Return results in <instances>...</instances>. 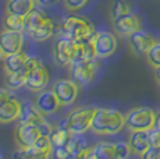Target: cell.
I'll return each mask as SVG.
<instances>
[{
    "label": "cell",
    "instance_id": "obj_1",
    "mask_svg": "<svg viewBox=\"0 0 160 159\" xmlns=\"http://www.w3.org/2000/svg\"><path fill=\"white\" fill-rule=\"evenodd\" d=\"M124 126H125V116L121 112L114 110V109L96 108L93 119H92L91 130L95 134L110 136V134L120 133Z\"/></svg>",
    "mask_w": 160,
    "mask_h": 159
},
{
    "label": "cell",
    "instance_id": "obj_2",
    "mask_svg": "<svg viewBox=\"0 0 160 159\" xmlns=\"http://www.w3.org/2000/svg\"><path fill=\"white\" fill-rule=\"evenodd\" d=\"M53 59L58 66H68L74 62L82 60L81 44L64 35L56 41L53 48Z\"/></svg>",
    "mask_w": 160,
    "mask_h": 159
},
{
    "label": "cell",
    "instance_id": "obj_3",
    "mask_svg": "<svg viewBox=\"0 0 160 159\" xmlns=\"http://www.w3.org/2000/svg\"><path fill=\"white\" fill-rule=\"evenodd\" d=\"M63 31H64V35L70 36V38H72L77 42L85 41L87 38H89L91 35H93L96 32L93 28V24L87 17L77 16V14L68 16L64 20Z\"/></svg>",
    "mask_w": 160,
    "mask_h": 159
},
{
    "label": "cell",
    "instance_id": "obj_4",
    "mask_svg": "<svg viewBox=\"0 0 160 159\" xmlns=\"http://www.w3.org/2000/svg\"><path fill=\"white\" fill-rule=\"evenodd\" d=\"M156 113L150 108L139 106L134 108L125 115V126L130 127V130H143L149 131L150 128L156 126Z\"/></svg>",
    "mask_w": 160,
    "mask_h": 159
},
{
    "label": "cell",
    "instance_id": "obj_5",
    "mask_svg": "<svg viewBox=\"0 0 160 159\" xmlns=\"http://www.w3.org/2000/svg\"><path fill=\"white\" fill-rule=\"evenodd\" d=\"M96 108L93 106H82L72 110L67 116V124L72 134H82L91 128L92 119H93Z\"/></svg>",
    "mask_w": 160,
    "mask_h": 159
},
{
    "label": "cell",
    "instance_id": "obj_6",
    "mask_svg": "<svg viewBox=\"0 0 160 159\" xmlns=\"http://www.w3.org/2000/svg\"><path fill=\"white\" fill-rule=\"evenodd\" d=\"M96 70V60H79L70 64V77L78 85H87L95 78Z\"/></svg>",
    "mask_w": 160,
    "mask_h": 159
},
{
    "label": "cell",
    "instance_id": "obj_7",
    "mask_svg": "<svg viewBox=\"0 0 160 159\" xmlns=\"http://www.w3.org/2000/svg\"><path fill=\"white\" fill-rule=\"evenodd\" d=\"M49 84V71L42 64L39 59H36V63L32 66V69L27 73L25 87L31 92H41Z\"/></svg>",
    "mask_w": 160,
    "mask_h": 159
},
{
    "label": "cell",
    "instance_id": "obj_8",
    "mask_svg": "<svg viewBox=\"0 0 160 159\" xmlns=\"http://www.w3.org/2000/svg\"><path fill=\"white\" fill-rule=\"evenodd\" d=\"M53 91L57 95L61 105H71L78 98L79 88L78 84L72 78H70V80H58V81H56L53 85Z\"/></svg>",
    "mask_w": 160,
    "mask_h": 159
},
{
    "label": "cell",
    "instance_id": "obj_9",
    "mask_svg": "<svg viewBox=\"0 0 160 159\" xmlns=\"http://www.w3.org/2000/svg\"><path fill=\"white\" fill-rule=\"evenodd\" d=\"M93 44H95V50H96V56L99 59H106V57L112 56L117 49L116 36L112 32L107 31L95 32Z\"/></svg>",
    "mask_w": 160,
    "mask_h": 159
},
{
    "label": "cell",
    "instance_id": "obj_10",
    "mask_svg": "<svg viewBox=\"0 0 160 159\" xmlns=\"http://www.w3.org/2000/svg\"><path fill=\"white\" fill-rule=\"evenodd\" d=\"M22 46H24L22 31H11V29L4 28L0 32V49H2L4 56L22 50Z\"/></svg>",
    "mask_w": 160,
    "mask_h": 159
},
{
    "label": "cell",
    "instance_id": "obj_11",
    "mask_svg": "<svg viewBox=\"0 0 160 159\" xmlns=\"http://www.w3.org/2000/svg\"><path fill=\"white\" fill-rule=\"evenodd\" d=\"M41 130L35 124H25L20 123V126L15 128V142L20 148H29L35 144L36 140L41 137Z\"/></svg>",
    "mask_w": 160,
    "mask_h": 159
},
{
    "label": "cell",
    "instance_id": "obj_12",
    "mask_svg": "<svg viewBox=\"0 0 160 159\" xmlns=\"http://www.w3.org/2000/svg\"><path fill=\"white\" fill-rule=\"evenodd\" d=\"M113 27L114 31L121 36H130L138 29H141L139 18L135 14H125V16L113 18Z\"/></svg>",
    "mask_w": 160,
    "mask_h": 159
},
{
    "label": "cell",
    "instance_id": "obj_13",
    "mask_svg": "<svg viewBox=\"0 0 160 159\" xmlns=\"http://www.w3.org/2000/svg\"><path fill=\"white\" fill-rule=\"evenodd\" d=\"M18 120H20V123L39 126L45 120V115L38 108L36 102L33 103L31 100H24V102H21V112H20Z\"/></svg>",
    "mask_w": 160,
    "mask_h": 159
},
{
    "label": "cell",
    "instance_id": "obj_14",
    "mask_svg": "<svg viewBox=\"0 0 160 159\" xmlns=\"http://www.w3.org/2000/svg\"><path fill=\"white\" fill-rule=\"evenodd\" d=\"M36 105H38V108L41 109L42 112H43L45 116L48 115H54L58 108L61 106L60 100H58L57 95L54 94V91H41V92L38 94V96H36Z\"/></svg>",
    "mask_w": 160,
    "mask_h": 159
},
{
    "label": "cell",
    "instance_id": "obj_15",
    "mask_svg": "<svg viewBox=\"0 0 160 159\" xmlns=\"http://www.w3.org/2000/svg\"><path fill=\"white\" fill-rule=\"evenodd\" d=\"M130 42L132 49L138 54H146L150 50V48L156 44V39L148 32L142 31V29H138L137 32L130 35Z\"/></svg>",
    "mask_w": 160,
    "mask_h": 159
},
{
    "label": "cell",
    "instance_id": "obj_16",
    "mask_svg": "<svg viewBox=\"0 0 160 159\" xmlns=\"http://www.w3.org/2000/svg\"><path fill=\"white\" fill-rule=\"evenodd\" d=\"M85 158H98V159H116V142L100 141L95 145L89 146Z\"/></svg>",
    "mask_w": 160,
    "mask_h": 159
},
{
    "label": "cell",
    "instance_id": "obj_17",
    "mask_svg": "<svg viewBox=\"0 0 160 159\" xmlns=\"http://www.w3.org/2000/svg\"><path fill=\"white\" fill-rule=\"evenodd\" d=\"M130 146L131 151L138 156H142L143 154L150 148V141H149V133L143 130H134L130 136Z\"/></svg>",
    "mask_w": 160,
    "mask_h": 159
},
{
    "label": "cell",
    "instance_id": "obj_18",
    "mask_svg": "<svg viewBox=\"0 0 160 159\" xmlns=\"http://www.w3.org/2000/svg\"><path fill=\"white\" fill-rule=\"evenodd\" d=\"M49 20H50V18H49V16L42 8L35 7L28 16L25 17V28L24 29H25V32L31 36L33 32L38 31L39 28H42Z\"/></svg>",
    "mask_w": 160,
    "mask_h": 159
},
{
    "label": "cell",
    "instance_id": "obj_19",
    "mask_svg": "<svg viewBox=\"0 0 160 159\" xmlns=\"http://www.w3.org/2000/svg\"><path fill=\"white\" fill-rule=\"evenodd\" d=\"M21 102L15 98H8L4 103L0 105V123H11L20 117Z\"/></svg>",
    "mask_w": 160,
    "mask_h": 159
},
{
    "label": "cell",
    "instance_id": "obj_20",
    "mask_svg": "<svg viewBox=\"0 0 160 159\" xmlns=\"http://www.w3.org/2000/svg\"><path fill=\"white\" fill-rule=\"evenodd\" d=\"M35 4L36 0H7L6 10H7V13L27 17L35 8Z\"/></svg>",
    "mask_w": 160,
    "mask_h": 159
},
{
    "label": "cell",
    "instance_id": "obj_21",
    "mask_svg": "<svg viewBox=\"0 0 160 159\" xmlns=\"http://www.w3.org/2000/svg\"><path fill=\"white\" fill-rule=\"evenodd\" d=\"M3 59H4V67L7 71H18V70L24 69V66L29 60V56L25 52L20 50L15 53L6 54Z\"/></svg>",
    "mask_w": 160,
    "mask_h": 159
},
{
    "label": "cell",
    "instance_id": "obj_22",
    "mask_svg": "<svg viewBox=\"0 0 160 159\" xmlns=\"http://www.w3.org/2000/svg\"><path fill=\"white\" fill-rule=\"evenodd\" d=\"M49 138H50V142H52V146H53V148L67 146L72 138V133L70 131V128L57 126L52 130L50 134H49Z\"/></svg>",
    "mask_w": 160,
    "mask_h": 159
},
{
    "label": "cell",
    "instance_id": "obj_23",
    "mask_svg": "<svg viewBox=\"0 0 160 159\" xmlns=\"http://www.w3.org/2000/svg\"><path fill=\"white\" fill-rule=\"evenodd\" d=\"M3 25H4L6 29H11V31H24V28H25V17L13 13H7L4 20H3Z\"/></svg>",
    "mask_w": 160,
    "mask_h": 159
},
{
    "label": "cell",
    "instance_id": "obj_24",
    "mask_svg": "<svg viewBox=\"0 0 160 159\" xmlns=\"http://www.w3.org/2000/svg\"><path fill=\"white\" fill-rule=\"evenodd\" d=\"M112 17L117 18V17H121L125 16V14H130L131 13V6L128 4L127 0H113V4H112Z\"/></svg>",
    "mask_w": 160,
    "mask_h": 159
},
{
    "label": "cell",
    "instance_id": "obj_25",
    "mask_svg": "<svg viewBox=\"0 0 160 159\" xmlns=\"http://www.w3.org/2000/svg\"><path fill=\"white\" fill-rule=\"evenodd\" d=\"M146 57H148V62L152 64L153 67H160V42H156L150 50L146 53Z\"/></svg>",
    "mask_w": 160,
    "mask_h": 159
},
{
    "label": "cell",
    "instance_id": "obj_26",
    "mask_svg": "<svg viewBox=\"0 0 160 159\" xmlns=\"http://www.w3.org/2000/svg\"><path fill=\"white\" fill-rule=\"evenodd\" d=\"M131 146L130 142H124V141H118L116 142V159H122L130 156L131 154Z\"/></svg>",
    "mask_w": 160,
    "mask_h": 159
},
{
    "label": "cell",
    "instance_id": "obj_27",
    "mask_svg": "<svg viewBox=\"0 0 160 159\" xmlns=\"http://www.w3.org/2000/svg\"><path fill=\"white\" fill-rule=\"evenodd\" d=\"M149 141L150 146H155V148H160V128L159 127H153L149 131Z\"/></svg>",
    "mask_w": 160,
    "mask_h": 159
},
{
    "label": "cell",
    "instance_id": "obj_28",
    "mask_svg": "<svg viewBox=\"0 0 160 159\" xmlns=\"http://www.w3.org/2000/svg\"><path fill=\"white\" fill-rule=\"evenodd\" d=\"M88 3V0H64V4L68 10L71 11H77L79 8H82L85 4Z\"/></svg>",
    "mask_w": 160,
    "mask_h": 159
},
{
    "label": "cell",
    "instance_id": "obj_29",
    "mask_svg": "<svg viewBox=\"0 0 160 159\" xmlns=\"http://www.w3.org/2000/svg\"><path fill=\"white\" fill-rule=\"evenodd\" d=\"M53 155L57 159H70V158H71V152H70L68 145H67V146H58V148H53Z\"/></svg>",
    "mask_w": 160,
    "mask_h": 159
},
{
    "label": "cell",
    "instance_id": "obj_30",
    "mask_svg": "<svg viewBox=\"0 0 160 159\" xmlns=\"http://www.w3.org/2000/svg\"><path fill=\"white\" fill-rule=\"evenodd\" d=\"M142 158H145V159H160V148L150 146L145 154L142 155Z\"/></svg>",
    "mask_w": 160,
    "mask_h": 159
},
{
    "label": "cell",
    "instance_id": "obj_31",
    "mask_svg": "<svg viewBox=\"0 0 160 159\" xmlns=\"http://www.w3.org/2000/svg\"><path fill=\"white\" fill-rule=\"evenodd\" d=\"M39 130H41V134L42 136H49V134L52 133V130H53V127H52L50 123H48L46 120H43L41 124H39Z\"/></svg>",
    "mask_w": 160,
    "mask_h": 159
},
{
    "label": "cell",
    "instance_id": "obj_32",
    "mask_svg": "<svg viewBox=\"0 0 160 159\" xmlns=\"http://www.w3.org/2000/svg\"><path fill=\"white\" fill-rule=\"evenodd\" d=\"M8 98H11V94L8 92L7 88H0V105L4 103Z\"/></svg>",
    "mask_w": 160,
    "mask_h": 159
},
{
    "label": "cell",
    "instance_id": "obj_33",
    "mask_svg": "<svg viewBox=\"0 0 160 159\" xmlns=\"http://www.w3.org/2000/svg\"><path fill=\"white\" fill-rule=\"evenodd\" d=\"M58 0H36V3L41 6H50V4H56Z\"/></svg>",
    "mask_w": 160,
    "mask_h": 159
},
{
    "label": "cell",
    "instance_id": "obj_34",
    "mask_svg": "<svg viewBox=\"0 0 160 159\" xmlns=\"http://www.w3.org/2000/svg\"><path fill=\"white\" fill-rule=\"evenodd\" d=\"M155 74H156V80H158V81L160 82V67H156Z\"/></svg>",
    "mask_w": 160,
    "mask_h": 159
},
{
    "label": "cell",
    "instance_id": "obj_35",
    "mask_svg": "<svg viewBox=\"0 0 160 159\" xmlns=\"http://www.w3.org/2000/svg\"><path fill=\"white\" fill-rule=\"evenodd\" d=\"M156 127L160 128V113H159L158 116H156Z\"/></svg>",
    "mask_w": 160,
    "mask_h": 159
},
{
    "label": "cell",
    "instance_id": "obj_36",
    "mask_svg": "<svg viewBox=\"0 0 160 159\" xmlns=\"http://www.w3.org/2000/svg\"><path fill=\"white\" fill-rule=\"evenodd\" d=\"M3 57H4V54H3V52H2V49H0V60L3 59Z\"/></svg>",
    "mask_w": 160,
    "mask_h": 159
}]
</instances>
